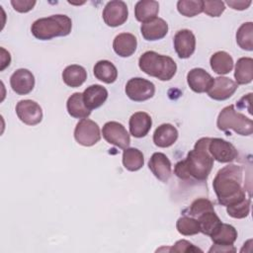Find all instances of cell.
<instances>
[{
  "mask_svg": "<svg viewBox=\"0 0 253 253\" xmlns=\"http://www.w3.org/2000/svg\"><path fill=\"white\" fill-rule=\"evenodd\" d=\"M210 140L211 137L200 138L186 159L176 163L174 172L178 178L188 180L193 177L199 181L207 180L213 166V158L209 152Z\"/></svg>",
  "mask_w": 253,
  "mask_h": 253,
  "instance_id": "6da1fadb",
  "label": "cell"
},
{
  "mask_svg": "<svg viewBox=\"0 0 253 253\" xmlns=\"http://www.w3.org/2000/svg\"><path fill=\"white\" fill-rule=\"evenodd\" d=\"M242 168L235 164L218 170L213 179L212 188L221 206L234 205L247 198L246 191L242 187Z\"/></svg>",
  "mask_w": 253,
  "mask_h": 253,
  "instance_id": "7a4b0ae2",
  "label": "cell"
},
{
  "mask_svg": "<svg viewBox=\"0 0 253 253\" xmlns=\"http://www.w3.org/2000/svg\"><path fill=\"white\" fill-rule=\"evenodd\" d=\"M138 66L145 74L158 78L161 81L172 79L177 71L176 62L172 57L152 50L145 51L140 55Z\"/></svg>",
  "mask_w": 253,
  "mask_h": 253,
  "instance_id": "3957f363",
  "label": "cell"
},
{
  "mask_svg": "<svg viewBox=\"0 0 253 253\" xmlns=\"http://www.w3.org/2000/svg\"><path fill=\"white\" fill-rule=\"evenodd\" d=\"M72 21L66 15H51L36 20L31 27L33 36L41 41H48L56 37H65L70 34Z\"/></svg>",
  "mask_w": 253,
  "mask_h": 253,
  "instance_id": "277c9868",
  "label": "cell"
},
{
  "mask_svg": "<svg viewBox=\"0 0 253 253\" xmlns=\"http://www.w3.org/2000/svg\"><path fill=\"white\" fill-rule=\"evenodd\" d=\"M216 126L218 129L227 131L232 129L240 135H250L253 132V122L239 112H236L233 105L226 106L218 114Z\"/></svg>",
  "mask_w": 253,
  "mask_h": 253,
  "instance_id": "5b68a950",
  "label": "cell"
},
{
  "mask_svg": "<svg viewBox=\"0 0 253 253\" xmlns=\"http://www.w3.org/2000/svg\"><path fill=\"white\" fill-rule=\"evenodd\" d=\"M126 96L134 102H143L153 97L155 86L149 80L140 77L129 79L126 84Z\"/></svg>",
  "mask_w": 253,
  "mask_h": 253,
  "instance_id": "8992f818",
  "label": "cell"
},
{
  "mask_svg": "<svg viewBox=\"0 0 253 253\" xmlns=\"http://www.w3.org/2000/svg\"><path fill=\"white\" fill-rule=\"evenodd\" d=\"M74 138L83 146H92L101 138L100 127L94 121L82 119L75 126Z\"/></svg>",
  "mask_w": 253,
  "mask_h": 253,
  "instance_id": "52a82bcc",
  "label": "cell"
},
{
  "mask_svg": "<svg viewBox=\"0 0 253 253\" xmlns=\"http://www.w3.org/2000/svg\"><path fill=\"white\" fill-rule=\"evenodd\" d=\"M103 137L109 143L126 149L130 143V137L126 127L118 122H108L102 128Z\"/></svg>",
  "mask_w": 253,
  "mask_h": 253,
  "instance_id": "ba28073f",
  "label": "cell"
},
{
  "mask_svg": "<svg viewBox=\"0 0 253 253\" xmlns=\"http://www.w3.org/2000/svg\"><path fill=\"white\" fill-rule=\"evenodd\" d=\"M103 20L109 27H119L123 25L128 16L127 6L124 1L113 0L106 4L103 10Z\"/></svg>",
  "mask_w": 253,
  "mask_h": 253,
  "instance_id": "9c48e42d",
  "label": "cell"
},
{
  "mask_svg": "<svg viewBox=\"0 0 253 253\" xmlns=\"http://www.w3.org/2000/svg\"><path fill=\"white\" fill-rule=\"evenodd\" d=\"M209 152L213 160L220 163H229L238 155L237 150L232 143L218 137L211 138L209 143Z\"/></svg>",
  "mask_w": 253,
  "mask_h": 253,
  "instance_id": "30bf717a",
  "label": "cell"
},
{
  "mask_svg": "<svg viewBox=\"0 0 253 253\" xmlns=\"http://www.w3.org/2000/svg\"><path fill=\"white\" fill-rule=\"evenodd\" d=\"M16 114L21 122L28 126H36L42 120L41 106L33 100H21L16 105Z\"/></svg>",
  "mask_w": 253,
  "mask_h": 253,
  "instance_id": "8fae6325",
  "label": "cell"
},
{
  "mask_svg": "<svg viewBox=\"0 0 253 253\" xmlns=\"http://www.w3.org/2000/svg\"><path fill=\"white\" fill-rule=\"evenodd\" d=\"M238 85L228 77L213 78L207 93L210 98L216 101H223L230 98L236 91Z\"/></svg>",
  "mask_w": 253,
  "mask_h": 253,
  "instance_id": "7c38bea8",
  "label": "cell"
},
{
  "mask_svg": "<svg viewBox=\"0 0 253 253\" xmlns=\"http://www.w3.org/2000/svg\"><path fill=\"white\" fill-rule=\"evenodd\" d=\"M174 48L180 58H189L196 48V38L192 31L183 29L174 37Z\"/></svg>",
  "mask_w": 253,
  "mask_h": 253,
  "instance_id": "4fadbf2b",
  "label": "cell"
},
{
  "mask_svg": "<svg viewBox=\"0 0 253 253\" xmlns=\"http://www.w3.org/2000/svg\"><path fill=\"white\" fill-rule=\"evenodd\" d=\"M10 85L16 94L27 95L32 92L35 87V77L30 70L20 68L11 75Z\"/></svg>",
  "mask_w": 253,
  "mask_h": 253,
  "instance_id": "5bb4252c",
  "label": "cell"
},
{
  "mask_svg": "<svg viewBox=\"0 0 253 253\" xmlns=\"http://www.w3.org/2000/svg\"><path fill=\"white\" fill-rule=\"evenodd\" d=\"M148 167L152 174L161 182H168L171 176V162L162 152H155L148 161Z\"/></svg>",
  "mask_w": 253,
  "mask_h": 253,
  "instance_id": "9a60e30c",
  "label": "cell"
},
{
  "mask_svg": "<svg viewBox=\"0 0 253 253\" xmlns=\"http://www.w3.org/2000/svg\"><path fill=\"white\" fill-rule=\"evenodd\" d=\"M140 33L146 41H158L168 33V24L161 18H153L141 24Z\"/></svg>",
  "mask_w": 253,
  "mask_h": 253,
  "instance_id": "2e32d148",
  "label": "cell"
},
{
  "mask_svg": "<svg viewBox=\"0 0 253 253\" xmlns=\"http://www.w3.org/2000/svg\"><path fill=\"white\" fill-rule=\"evenodd\" d=\"M213 78L203 68H193L187 74V82L192 91L205 93L210 88Z\"/></svg>",
  "mask_w": 253,
  "mask_h": 253,
  "instance_id": "e0dca14e",
  "label": "cell"
},
{
  "mask_svg": "<svg viewBox=\"0 0 253 253\" xmlns=\"http://www.w3.org/2000/svg\"><path fill=\"white\" fill-rule=\"evenodd\" d=\"M151 126V117L145 112H136L129 118V132L136 138L145 136L149 132Z\"/></svg>",
  "mask_w": 253,
  "mask_h": 253,
  "instance_id": "ac0fdd59",
  "label": "cell"
},
{
  "mask_svg": "<svg viewBox=\"0 0 253 253\" xmlns=\"http://www.w3.org/2000/svg\"><path fill=\"white\" fill-rule=\"evenodd\" d=\"M136 38L129 33L119 34L113 42L114 51L121 57H128L132 55L136 49Z\"/></svg>",
  "mask_w": 253,
  "mask_h": 253,
  "instance_id": "d6986e66",
  "label": "cell"
},
{
  "mask_svg": "<svg viewBox=\"0 0 253 253\" xmlns=\"http://www.w3.org/2000/svg\"><path fill=\"white\" fill-rule=\"evenodd\" d=\"M82 95L86 107L92 111L101 107L106 102L108 98V91L102 85L94 84L87 87Z\"/></svg>",
  "mask_w": 253,
  "mask_h": 253,
  "instance_id": "ffe728a7",
  "label": "cell"
},
{
  "mask_svg": "<svg viewBox=\"0 0 253 253\" xmlns=\"http://www.w3.org/2000/svg\"><path fill=\"white\" fill-rule=\"evenodd\" d=\"M178 138V130L171 124L160 125L153 133V142L158 147H169L176 142Z\"/></svg>",
  "mask_w": 253,
  "mask_h": 253,
  "instance_id": "44dd1931",
  "label": "cell"
},
{
  "mask_svg": "<svg viewBox=\"0 0 253 253\" xmlns=\"http://www.w3.org/2000/svg\"><path fill=\"white\" fill-rule=\"evenodd\" d=\"M214 245L218 246H232L237 239L236 229L227 223H220V225L211 235Z\"/></svg>",
  "mask_w": 253,
  "mask_h": 253,
  "instance_id": "7402d4cb",
  "label": "cell"
},
{
  "mask_svg": "<svg viewBox=\"0 0 253 253\" xmlns=\"http://www.w3.org/2000/svg\"><path fill=\"white\" fill-rule=\"evenodd\" d=\"M87 79V72L85 68L78 64H71L64 68L62 72L63 82L72 88L81 86Z\"/></svg>",
  "mask_w": 253,
  "mask_h": 253,
  "instance_id": "603a6c76",
  "label": "cell"
},
{
  "mask_svg": "<svg viewBox=\"0 0 253 253\" xmlns=\"http://www.w3.org/2000/svg\"><path fill=\"white\" fill-rule=\"evenodd\" d=\"M159 12V4L154 0H141L134 6V16L138 22L145 23L156 18Z\"/></svg>",
  "mask_w": 253,
  "mask_h": 253,
  "instance_id": "cb8c5ba5",
  "label": "cell"
},
{
  "mask_svg": "<svg viewBox=\"0 0 253 253\" xmlns=\"http://www.w3.org/2000/svg\"><path fill=\"white\" fill-rule=\"evenodd\" d=\"M66 109L68 114L76 119H86L91 114V111L86 107L83 101L82 93L79 92L72 94L68 98L66 102Z\"/></svg>",
  "mask_w": 253,
  "mask_h": 253,
  "instance_id": "d4e9b609",
  "label": "cell"
},
{
  "mask_svg": "<svg viewBox=\"0 0 253 253\" xmlns=\"http://www.w3.org/2000/svg\"><path fill=\"white\" fill-rule=\"evenodd\" d=\"M234 77L236 84H248L253 79V59L251 57H241L235 65Z\"/></svg>",
  "mask_w": 253,
  "mask_h": 253,
  "instance_id": "484cf974",
  "label": "cell"
},
{
  "mask_svg": "<svg viewBox=\"0 0 253 253\" xmlns=\"http://www.w3.org/2000/svg\"><path fill=\"white\" fill-rule=\"evenodd\" d=\"M211 69L219 74L224 75L229 73L233 68V59L229 53L226 51H216L214 52L210 59Z\"/></svg>",
  "mask_w": 253,
  "mask_h": 253,
  "instance_id": "4316f807",
  "label": "cell"
},
{
  "mask_svg": "<svg viewBox=\"0 0 253 253\" xmlns=\"http://www.w3.org/2000/svg\"><path fill=\"white\" fill-rule=\"evenodd\" d=\"M95 77L107 84L114 83L118 77V70L116 66L109 60H99L93 68Z\"/></svg>",
  "mask_w": 253,
  "mask_h": 253,
  "instance_id": "83f0119b",
  "label": "cell"
},
{
  "mask_svg": "<svg viewBox=\"0 0 253 253\" xmlns=\"http://www.w3.org/2000/svg\"><path fill=\"white\" fill-rule=\"evenodd\" d=\"M123 164L128 171H137L144 164V157L140 150L134 147H127L123 152Z\"/></svg>",
  "mask_w": 253,
  "mask_h": 253,
  "instance_id": "f1b7e54d",
  "label": "cell"
},
{
  "mask_svg": "<svg viewBox=\"0 0 253 253\" xmlns=\"http://www.w3.org/2000/svg\"><path fill=\"white\" fill-rule=\"evenodd\" d=\"M197 219L200 225V232L209 236H211L221 223V220L214 211H206L197 216Z\"/></svg>",
  "mask_w": 253,
  "mask_h": 253,
  "instance_id": "f546056e",
  "label": "cell"
},
{
  "mask_svg": "<svg viewBox=\"0 0 253 253\" xmlns=\"http://www.w3.org/2000/svg\"><path fill=\"white\" fill-rule=\"evenodd\" d=\"M236 42L245 50H253V23H243L236 32Z\"/></svg>",
  "mask_w": 253,
  "mask_h": 253,
  "instance_id": "4dcf8cb0",
  "label": "cell"
},
{
  "mask_svg": "<svg viewBox=\"0 0 253 253\" xmlns=\"http://www.w3.org/2000/svg\"><path fill=\"white\" fill-rule=\"evenodd\" d=\"M177 9L185 17H194L204 10L203 0H180L177 2Z\"/></svg>",
  "mask_w": 253,
  "mask_h": 253,
  "instance_id": "1f68e13d",
  "label": "cell"
},
{
  "mask_svg": "<svg viewBox=\"0 0 253 253\" xmlns=\"http://www.w3.org/2000/svg\"><path fill=\"white\" fill-rule=\"evenodd\" d=\"M178 232L185 236L195 235L200 232V225L198 219L193 216H182L176 222Z\"/></svg>",
  "mask_w": 253,
  "mask_h": 253,
  "instance_id": "d6a6232c",
  "label": "cell"
},
{
  "mask_svg": "<svg viewBox=\"0 0 253 253\" xmlns=\"http://www.w3.org/2000/svg\"><path fill=\"white\" fill-rule=\"evenodd\" d=\"M250 198H245L239 203L226 207V211L233 218H244L250 212Z\"/></svg>",
  "mask_w": 253,
  "mask_h": 253,
  "instance_id": "836d02e7",
  "label": "cell"
},
{
  "mask_svg": "<svg viewBox=\"0 0 253 253\" xmlns=\"http://www.w3.org/2000/svg\"><path fill=\"white\" fill-rule=\"evenodd\" d=\"M214 211L213 209V205L212 203L208 200V199H204V198H200L195 200L189 209V212L192 216L197 217L200 214L206 212V211Z\"/></svg>",
  "mask_w": 253,
  "mask_h": 253,
  "instance_id": "e575fe53",
  "label": "cell"
},
{
  "mask_svg": "<svg viewBox=\"0 0 253 253\" xmlns=\"http://www.w3.org/2000/svg\"><path fill=\"white\" fill-rule=\"evenodd\" d=\"M225 10L223 1H204V10L207 15L211 17H219Z\"/></svg>",
  "mask_w": 253,
  "mask_h": 253,
  "instance_id": "d590c367",
  "label": "cell"
},
{
  "mask_svg": "<svg viewBox=\"0 0 253 253\" xmlns=\"http://www.w3.org/2000/svg\"><path fill=\"white\" fill-rule=\"evenodd\" d=\"M170 251H174V252H194V251H202L200 248L194 246V244H192L191 242L182 239L177 241L173 247H171L170 249H168Z\"/></svg>",
  "mask_w": 253,
  "mask_h": 253,
  "instance_id": "8d00e7d4",
  "label": "cell"
},
{
  "mask_svg": "<svg viewBox=\"0 0 253 253\" xmlns=\"http://www.w3.org/2000/svg\"><path fill=\"white\" fill-rule=\"evenodd\" d=\"M11 5L13 8L20 13H27L31 11L36 5L35 0H12Z\"/></svg>",
  "mask_w": 253,
  "mask_h": 253,
  "instance_id": "74e56055",
  "label": "cell"
},
{
  "mask_svg": "<svg viewBox=\"0 0 253 253\" xmlns=\"http://www.w3.org/2000/svg\"><path fill=\"white\" fill-rule=\"evenodd\" d=\"M229 7L234 10H245L251 5V0H228L225 2Z\"/></svg>",
  "mask_w": 253,
  "mask_h": 253,
  "instance_id": "f35d334b",
  "label": "cell"
},
{
  "mask_svg": "<svg viewBox=\"0 0 253 253\" xmlns=\"http://www.w3.org/2000/svg\"><path fill=\"white\" fill-rule=\"evenodd\" d=\"M1 52H2V55H1V67H0V70H4L7 66H9L10 62H11V56H10V53L8 51H6L3 47H1Z\"/></svg>",
  "mask_w": 253,
  "mask_h": 253,
  "instance_id": "ab89813d",
  "label": "cell"
},
{
  "mask_svg": "<svg viewBox=\"0 0 253 253\" xmlns=\"http://www.w3.org/2000/svg\"><path fill=\"white\" fill-rule=\"evenodd\" d=\"M235 252V248L232 247V246H218V245H213L210 250L209 252Z\"/></svg>",
  "mask_w": 253,
  "mask_h": 253,
  "instance_id": "60d3db41",
  "label": "cell"
}]
</instances>
